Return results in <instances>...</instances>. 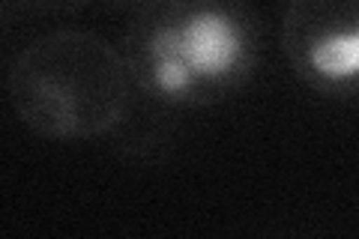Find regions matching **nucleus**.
I'll return each mask as SVG.
<instances>
[{"label":"nucleus","mask_w":359,"mask_h":239,"mask_svg":"<svg viewBox=\"0 0 359 239\" xmlns=\"http://www.w3.org/2000/svg\"><path fill=\"white\" fill-rule=\"evenodd\" d=\"M120 51L138 99L159 108H198L252 78L261 25L245 4L156 0L135 9Z\"/></svg>","instance_id":"1"},{"label":"nucleus","mask_w":359,"mask_h":239,"mask_svg":"<svg viewBox=\"0 0 359 239\" xmlns=\"http://www.w3.org/2000/svg\"><path fill=\"white\" fill-rule=\"evenodd\" d=\"M6 93L15 117L48 141L105 138L126 126L138 105L123 51L81 27H57L21 45Z\"/></svg>","instance_id":"2"},{"label":"nucleus","mask_w":359,"mask_h":239,"mask_svg":"<svg viewBox=\"0 0 359 239\" xmlns=\"http://www.w3.org/2000/svg\"><path fill=\"white\" fill-rule=\"evenodd\" d=\"M282 48L309 87L359 90V0H297L282 18Z\"/></svg>","instance_id":"3"}]
</instances>
